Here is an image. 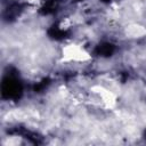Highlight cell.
I'll return each mask as SVG.
<instances>
[{"label":"cell","mask_w":146,"mask_h":146,"mask_svg":"<svg viewBox=\"0 0 146 146\" xmlns=\"http://www.w3.org/2000/svg\"><path fill=\"white\" fill-rule=\"evenodd\" d=\"M22 83L14 76H7L2 81L1 92L2 97L7 99H18L22 95Z\"/></svg>","instance_id":"obj_1"},{"label":"cell","mask_w":146,"mask_h":146,"mask_svg":"<svg viewBox=\"0 0 146 146\" xmlns=\"http://www.w3.org/2000/svg\"><path fill=\"white\" fill-rule=\"evenodd\" d=\"M95 52L99 56H104V57H108L111 56L113 52H114V46L112 43H108V42H104V43H100L99 46H97Z\"/></svg>","instance_id":"obj_2"},{"label":"cell","mask_w":146,"mask_h":146,"mask_svg":"<svg viewBox=\"0 0 146 146\" xmlns=\"http://www.w3.org/2000/svg\"><path fill=\"white\" fill-rule=\"evenodd\" d=\"M48 35H49L50 38L55 39V40H62V39L66 38L67 32L60 30L57 25H54V26H51V27L48 30Z\"/></svg>","instance_id":"obj_3"},{"label":"cell","mask_w":146,"mask_h":146,"mask_svg":"<svg viewBox=\"0 0 146 146\" xmlns=\"http://www.w3.org/2000/svg\"><path fill=\"white\" fill-rule=\"evenodd\" d=\"M55 9H56V2H55V0H49V1L46 2L44 6L41 8L40 13L43 14V15H48V14L54 13Z\"/></svg>","instance_id":"obj_4"},{"label":"cell","mask_w":146,"mask_h":146,"mask_svg":"<svg viewBox=\"0 0 146 146\" xmlns=\"http://www.w3.org/2000/svg\"><path fill=\"white\" fill-rule=\"evenodd\" d=\"M21 8H22V6L21 5H17V3H15V5H13L10 8H8V10H7V18L9 19V18H14L19 11H21Z\"/></svg>","instance_id":"obj_5"},{"label":"cell","mask_w":146,"mask_h":146,"mask_svg":"<svg viewBox=\"0 0 146 146\" xmlns=\"http://www.w3.org/2000/svg\"><path fill=\"white\" fill-rule=\"evenodd\" d=\"M48 83H49V80H48V79H43L41 82H39L38 84L34 86V91H36V92L42 91V90L48 86Z\"/></svg>","instance_id":"obj_6"},{"label":"cell","mask_w":146,"mask_h":146,"mask_svg":"<svg viewBox=\"0 0 146 146\" xmlns=\"http://www.w3.org/2000/svg\"><path fill=\"white\" fill-rule=\"evenodd\" d=\"M103 1H104V2H107V1H110V0H103Z\"/></svg>","instance_id":"obj_7"},{"label":"cell","mask_w":146,"mask_h":146,"mask_svg":"<svg viewBox=\"0 0 146 146\" xmlns=\"http://www.w3.org/2000/svg\"><path fill=\"white\" fill-rule=\"evenodd\" d=\"M145 136H146V131H145Z\"/></svg>","instance_id":"obj_8"}]
</instances>
